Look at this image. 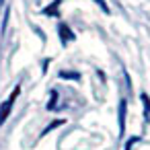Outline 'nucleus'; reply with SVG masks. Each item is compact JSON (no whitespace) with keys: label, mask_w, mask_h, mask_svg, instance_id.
Instances as JSON below:
<instances>
[{"label":"nucleus","mask_w":150,"mask_h":150,"mask_svg":"<svg viewBox=\"0 0 150 150\" xmlns=\"http://www.w3.org/2000/svg\"><path fill=\"white\" fill-rule=\"evenodd\" d=\"M21 95V86H15L13 88V93H11V97L0 105V127H2V123L8 119V115H11V111H13V105H15V101H17V97Z\"/></svg>","instance_id":"nucleus-1"},{"label":"nucleus","mask_w":150,"mask_h":150,"mask_svg":"<svg viewBox=\"0 0 150 150\" xmlns=\"http://www.w3.org/2000/svg\"><path fill=\"white\" fill-rule=\"evenodd\" d=\"M138 142H140V138H138V136L129 138V140L125 142V148H123V150H132V146H134V144H138Z\"/></svg>","instance_id":"nucleus-10"},{"label":"nucleus","mask_w":150,"mask_h":150,"mask_svg":"<svg viewBox=\"0 0 150 150\" xmlns=\"http://www.w3.org/2000/svg\"><path fill=\"white\" fill-rule=\"evenodd\" d=\"M140 101H142V107H144V121L148 123L150 121V97L146 93L140 95Z\"/></svg>","instance_id":"nucleus-5"},{"label":"nucleus","mask_w":150,"mask_h":150,"mask_svg":"<svg viewBox=\"0 0 150 150\" xmlns=\"http://www.w3.org/2000/svg\"><path fill=\"white\" fill-rule=\"evenodd\" d=\"M47 109L50 111H54V109H58V91L54 88L52 93H50V101H47Z\"/></svg>","instance_id":"nucleus-6"},{"label":"nucleus","mask_w":150,"mask_h":150,"mask_svg":"<svg viewBox=\"0 0 150 150\" xmlns=\"http://www.w3.org/2000/svg\"><path fill=\"white\" fill-rule=\"evenodd\" d=\"M58 35H60V43H62V45H68V43H72V41L76 39V35L72 33V29H70L66 23H60V25H58Z\"/></svg>","instance_id":"nucleus-3"},{"label":"nucleus","mask_w":150,"mask_h":150,"mask_svg":"<svg viewBox=\"0 0 150 150\" xmlns=\"http://www.w3.org/2000/svg\"><path fill=\"white\" fill-rule=\"evenodd\" d=\"M125 113H127V101L119 99V105H117V119H119V132H117V136L119 138H123V134H125Z\"/></svg>","instance_id":"nucleus-2"},{"label":"nucleus","mask_w":150,"mask_h":150,"mask_svg":"<svg viewBox=\"0 0 150 150\" xmlns=\"http://www.w3.org/2000/svg\"><path fill=\"white\" fill-rule=\"evenodd\" d=\"M93 2H95L97 6H101V11H103L105 15H111V11H109V6H107V2H105V0H93Z\"/></svg>","instance_id":"nucleus-9"},{"label":"nucleus","mask_w":150,"mask_h":150,"mask_svg":"<svg viewBox=\"0 0 150 150\" xmlns=\"http://www.w3.org/2000/svg\"><path fill=\"white\" fill-rule=\"evenodd\" d=\"M60 125H64V119H56L54 123H50V125H47V127H45V129L41 132V136H47V134H50V132H52L54 127H60Z\"/></svg>","instance_id":"nucleus-7"},{"label":"nucleus","mask_w":150,"mask_h":150,"mask_svg":"<svg viewBox=\"0 0 150 150\" xmlns=\"http://www.w3.org/2000/svg\"><path fill=\"white\" fill-rule=\"evenodd\" d=\"M60 6H62V0H54L52 4H47L43 8V15L45 17H60Z\"/></svg>","instance_id":"nucleus-4"},{"label":"nucleus","mask_w":150,"mask_h":150,"mask_svg":"<svg viewBox=\"0 0 150 150\" xmlns=\"http://www.w3.org/2000/svg\"><path fill=\"white\" fill-rule=\"evenodd\" d=\"M60 76H62V78H72V80H80V74H78V72H66V70H62Z\"/></svg>","instance_id":"nucleus-8"},{"label":"nucleus","mask_w":150,"mask_h":150,"mask_svg":"<svg viewBox=\"0 0 150 150\" xmlns=\"http://www.w3.org/2000/svg\"><path fill=\"white\" fill-rule=\"evenodd\" d=\"M8 15H11V8L6 6V11H4V21H2V25H0V31L4 33V29H6V23H8Z\"/></svg>","instance_id":"nucleus-11"},{"label":"nucleus","mask_w":150,"mask_h":150,"mask_svg":"<svg viewBox=\"0 0 150 150\" xmlns=\"http://www.w3.org/2000/svg\"><path fill=\"white\" fill-rule=\"evenodd\" d=\"M2 2H4V0H0V4H2Z\"/></svg>","instance_id":"nucleus-12"}]
</instances>
